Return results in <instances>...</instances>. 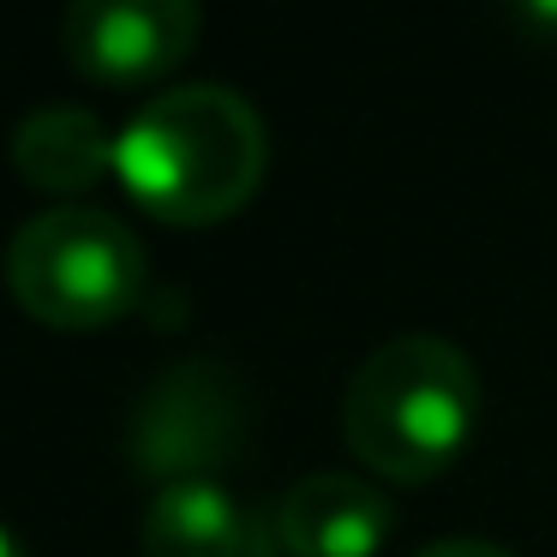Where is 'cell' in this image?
<instances>
[{
	"label": "cell",
	"mask_w": 557,
	"mask_h": 557,
	"mask_svg": "<svg viewBox=\"0 0 557 557\" xmlns=\"http://www.w3.org/2000/svg\"><path fill=\"white\" fill-rule=\"evenodd\" d=\"M270 138L258 109L228 85H174L145 97L114 138V181L169 228H210L264 186Z\"/></svg>",
	"instance_id": "6da1fadb"
},
{
	"label": "cell",
	"mask_w": 557,
	"mask_h": 557,
	"mask_svg": "<svg viewBox=\"0 0 557 557\" xmlns=\"http://www.w3.org/2000/svg\"><path fill=\"white\" fill-rule=\"evenodd\" d=\"M485 389L449 336H389L354 366L342 389V437L372 480L425 485L456 468L480 432Z\"/></svg>",
	"instance_id": "7a4b0ae2"
},
{
	"label": "cell",
	"mask_w": 557,
	"mask_h": 557,
	"mask_svg": "<svg viewBox=\"0 0 557 557\" xmlns=\"http://www.w3.org/2000/svg\"><path fill=\"white\" fill-rule=\"evenodd\" d=\"M7 294L37 324L85 336L133 318L150 294L145 240L114 210L54 205L7 240Z\"/></svg>",
	"instance_id": "3957f363"
},
{
	"label": "cell",
	"mask_w": 557,
	"mask_h": 557,
	"mask_svg": "<svg viewBox=\"0 0 557 557\" xmlns=\"http://www.w3.org/2000/svg\"><path fill=\"white\" fill-rule=\"evenodd\" d=\"M252 401L240 377L210 360H181L145 384L126 420V461L145 480L181 485V480H216L246 444Z\"/></svg>",
	"instance_id": "277c9868"
},
{
	"label": "cell",
	"mask_w": 557,
	"mask_h": 557,
	"mask_svg": "<svg viewBox=\"0 0 557 557\" xmlns=\"http://www.w3.org/2000/svg\"><path fill=\"white\" fill-rule=\"evenodd\" d=\"M193 0H78L61 18V49L97 90H157L198 42Z\"/></svg>",
	"instance_id": "5b68a950"
},
{
	"label": "cell",
	"mask_w": 557,
	"mask_h": 557,
	"mask_svg": "<svg viewBox=\"0 0 557 557\" xmlns=\"http://www.w3.org/2000/svg\"><path fill=\"white\" fill-rule=\"evenodd\" d=\"M276 557H377L396 533V504L360 473H306L276 497Z\"/></svg>",
	"instance_id": "8992f818"
},
{
	"label": "cell",
	"mask_w": 557,
	"mask_h": 557,
	"mask_svg": "<svg viewBox=\"0 0 557 557\" xmlns=\"http://www.w3.org/2000/svg\"><path fill=\"white\" fill-rule=\"evenodd\" d=\"M138 545L145 557H276L270 521H258L222 480H181L150 492Z\"/></svg>",
	"instance_id": "52a82bcc"
},
{
	"label": "cell",
	"mask_w": 557,
	"mask_h": 557,
	"mask_svg": "<svg viewBox=\"0 0 557 557\" xmlns=\"http://www.w3.org/2000/svg\"><path fill=\"white\" fill-rule=\"evenodd\" d=\"M114 138L121 133H109L90 109L49 102L13 126V169L37 193H85L102 174H114Z\"/></svg>",
	"instance_id": "ba28073f"
},
{
	"label": "cell",
	"mask_w": 557,
	"mask_h": 557,
	"mask_svg": "<svg viewBox=\"0 0 557 557\" xmlns=\"http://www.w3.org/2000/svg\"><path fill=\"white\" fill-rule=\"evenodd\" d=\"M413 557H509L497 540H480V533H444V540H425Z\"/></svg>",
	"instance_id": "9c48e42d"
},
{
	"label": "cell",
	"mask_w": 557,
	"mask_h": 557,
	"mask_svg": "<svg viewBox=\"0 0 557 557\" xmlns=\"http://www.w3.org/2000/svg\"><path fill=\"white\" fill-rule=\"evenodd\" d=\"M0 557H25V545H18V540H13V533H7V528H0Z\"/></svg>",
	"instance_id": "30bf717a"
}]
</instances>
